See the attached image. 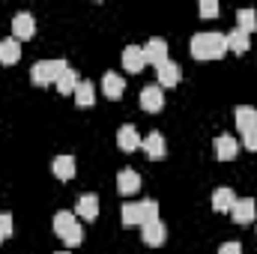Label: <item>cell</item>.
Segmentation results:
<instances>
[{
    "label": "cell",
    "mask_w": 257,
    "mask_h": 254,
    "mask_svg": "<svg viewBox=\"0 0 257 254\" xmlns=\"http://www.w3.org/2000/svg\"><path fill=\"white\" fill-rule=\"evenodd\" d=\"M227 51V39L221 33H197L192 36V57L194 60H218Z\"/></svg>",
    "instance_id": "1"
},
{
    "label": "cell",
    "mask_w": 257,
    "mask_h": 254,
    "mask_svg": "<svg viewBox=\"0 0 257 254\" xmlns=\"http://www.w3.org/2000/svg\"><path fill=\"white\" fill-rule=\"evenodd\" d=\"M159 218V203L156 200H141V203H126L123 206V224L135 227V224H147Z\"/></svg>",
    "instance_id": "2"
},
{
    "label": "cell",
    "mask_w": 257,
    "mask_h": 254,
    "mask_svg": "<svg viewBox=\"0 0 257 254\" xmlns=\"http://www.w3.org/2000/svg\"><path fill=\"white\" fill-rule=\"evenodd\" d=\"M66 69V60H39V63H33L30 69V81L36 84V87H48V84H57V78L63 75Z\"/></svg>",
    "instance_id": "3"
},
{
    "label": "cell",
    "mask_w": 257,
    "mask_h": 254,
    "mask_svg": "<svg viewBox=\"0 0 257 254\" xmlns=\"http://www.w3.org/2000/svg\"><path fill=\"white\" fill-rule=\"evenodd\" d=\"M254 212H257V203L251 197H236L233 206H230V218L236 224H251L254 221Z\"/></svg>",
    "instance_id": "4"
},
{
    "label": "cell",
    "mask_w": 257,
    "mask_h": 254,
    "mask_svg": "<svg viewBox=\"0 0 257 254\" xmlns=\"http://www.w3.org/2000/svg\"><path fill=\"white\" fill-rule=\"evenodd\" d=\"M144 60H147V63H153L156 69H159V66H165V63H168V42H165V39H159V36H153V39L144 45Z\"/></svg>",
    "instance_id": "5"
},
{
    "label": "cell",
    "mask_w": 257,
    "mask_h": 254,
    "mask_svg": "<svg viewBox=\"0 0 257 254\" xmlns=\"http://www.w3.org/2000/svg\"><path fill=\"white\" fill-rule=\"evenodd\" d=\"M33 33H36L33 15H30V12H18V15L12 18V39L24 42V39H33Z\"/></svg>",
    "instance_id": "6"
},
{
    "label": "cell",
    "mask_w": 257,
    "mask_h": 254,
    "mask_svg": "<svg viewBox=\"0 0 257 254\" xmlns=\"http://www.w3.org/2000/svg\"><path fill=\"white\" fill-rule=\"evenodd\" d=\"M141 108L147 111V114H159L162 108H165V93H162V87H144L141 90Z\"/></svg>",
    "instance_id": "7"
},
{
    "label": "cell",
    "mask_w": 257,
    "mask_h": 254,
    "mask_svg": "<svg viewBox=\"0 0 257 254\" xmlns=\"http://www.w3.org/2000/svg\"><path fill=\"white\" fill-rule=\"evenodd\" d=\"M141 230H144V242H147V245H153V248L165 245V239H168V230H165V224H162L159 218H153V221L141 224Z\"/></svg>",
    "instance_id": "8"
},
{
    "label": "cell",
    "mask_w": 257,
    "mask_h": 254,
    "mask_svg": "<svg viewBox=\"0 0 257 254\" xmlns=\"http://www.w3.org/2000/svg\"><path fill=\"white\" fill-rule=\"evenodd\" d=\"M75 215H81L84 221H96L99 218V197L96 194H84L75 200Z\"/></svg>",
    "instance_id": "9"
},
{
    "label": "cell",
    "mask_w": 257,
    "mask_h": 254,
    "mask_svg": "<svg viewBox=\"0 0 257 254\" xmlns=\"http://www.w3.org/2000/svg\"><path fill=\"white\" fill-rule=\"evenodd\" d=\"M141 147H144V150H147V156H150V159H156V162L168 156V147H165V138H162V132H150V135L141 141Z\"/></svg>",
    "instance_id": "10"
},
{
    "label": "cell",
    "mask_w": 257,
    "mask_h": 254,
    "mask_svg": "<svg viewBox=\"0 0 257 254\" xmlns=\"http://www.w3.org/2000/svg\"><path fill=\"white\" fill-rule=\"evenodd\" d=\"M117 191L126 194V197L138 194V191H141V174H135V171H120V174H117Z\"/></svg>",
    "instance_id": "11"
},
{
    "label": "cell",
    "mask_w": 257,
    "mask_h": 254,
    "mask_svg": "<svg viewBox=\"0 0 257 254\" xmlns=\"http://www.w3.org/2000/svg\"><path fill=\"white\" fill-rule=\"evenodd\" d=\"M102 90H105V96H108L111 102H117V99L123 96V90H126V81H123L117 72H105V78H102Z\"/></svg>",
    "instance_id": "12"
},
{
    "label": "cell",
    "mask_w": 257,
    "mask_h": 254,
    "mask_svg": "<svg viewBox=\"0 0 257 254\" xmlns=\"http://www.w3.org/2000/svg\"><path fill=\"white\" fill-rule=\"evenodd\" d=\"M233 117H236V129L245 135V132H251V129H257V108H251V105H239L236 111H233Z\"/></svg>",
    "instance_id": "13"
},
{
    "label": "cell",
    "mask_w": 257,
    "mask_h": 254,
    "mask_svg": "<svg viewBox=\"0 0 257 254\" xmlns=\"http://www.w3.org/2000/svg\"><path fill=\"white\" fill-rule=\"evenodd\" d=\"M236 153H239V144H236L230 135H218V138H215V156H218L221 162L236 159Z\"/></svg>",
    "instance_id": "14"
},
{
    "label": "cell",
    "mask_w": 257,
    "mask_h": 254,
    "mask_svg": "<svg viewBox=\"0 0 257 254\" xmlns=\"http://www.w3.org/2000/svg\"><path fill=\"white\" fill-rule=\"evenodd\" d=\"M21 60V42L18 39H0V63L12 66Z\"/></svg>",
    "instance_id": "15"
},
{
    "label": "cell",
    "mask_w": 257,
    "mask_h": 254,
    "mask_svg": "<svg viewBox=\"0 0 257 254\" xmlns=\"http://www.w3.org/2000/svg\"><path fill=\"white\" fill-rule=\"evenodd\" d=\"M123 66H126V72H141L144 66H147V60H144V48L141 45H128L126 51H123Z\"/></svg>",
    "instance_id": "16"
},
{
    "label": "cell",
    "mask_w": 257,
    "mask_h": 254,
    "mask_svg": "<svg viewBox=\"0 0 257 254\" xmlns=\"http://www.w3.org/2000/svg\"><path fill=\"white\" fill-rule=\"evenodd\" d=\"M180 81H183V69L177 63L168 60L165 66H159V87H177Z\"/></svg>",
    "instance_id": "17"
},
{
    "label": "cell",
    "mask_w": 257,
    "mask_h": 254,
    "mask_svg": "<svg viewBox=\"0 0 257 254\" xmlns=\"http://www.w3.org/2000/svg\"><path fill=\"white\" fill-rule=\"evenodd\" d=\"M75 102H78V108H90L93 102H96V87H93V81H78V87H75Z\"/></svg>",
    "instance_id": "18"
},
{
    "label": "cell",
    "mask_w": 257,
    "mask_h": 254,
    "mask_svg": "<svg viewBox=\"0 0 257 254\" xmlns=\"http://www.w3.org/2000/svg\"><path fill=\"white\" fill-rule=\"evenodd\" d=\"M117 144H120V150H126V153L138 150V147H141V135H138V129L135 126H120V132H117Z\"/></svg>",
    "instance_id": "19"
},
{
    "label": "cell",
    "mask_w": 257,
    "mask_h": 254,
    "mask_svg": "<svg viewBox=\"0 0 257 254\" xmlns=\"http://www.w3.org/2000/svg\"><path fill=\"white\" fill-rule=\"evenodd\" d=\"M233 200H236V194H233V189H227V186L212 191V209H215V212H230Z\"/></svg>",
    "instance_id": "20"
},
{
    "label": "cell",
    "mask_w": 257,
    "mask_h": 254,
    "mask_svg": "<svg viewBox=\"0 0 257 254\" xmlns=\"http://www.w3.org/2000/svg\"><path fill=\"white\" fill-rule=\"evenodd\" d=\"M51 171H54L57 180H72V177H75V159H72V156H57V159L51 162Z\"/></svg>",
    "instance_id": "21"
},
{
    "label": "cell",
    "mask_w": 257,
    "mask_h": 254,
    "mask_svg": "<svg viewBox=\"0 0 257 254\" xmlns=\"http://www.w3.org/2000/svg\"><path fill=\"white\" fill-rule=\"evenodd\" d=\"M224 39H227V51H233V54H245V51L251 48V39H248L242 30H230Z\"/></svg>",
    "instance_id": "22"
},
{
    "label": "cell",
    "mask_w": 257,
    "mask_h": 254,
    "mask_svg": "<svg viewBox=\"0 0 257 254\" xmlns=\"http://www.w3.org/2000/svg\"><path fill=\"white\" fill-rule=\"evenodd\" d=\"M236 30H242L245 36H251L257 30V12L254 9H239L236 12Z\"/></svg>",
    "instance_id": "23"
},
{
    "label": "cell",
    "mask_w": 257,
    "mask_h": 254,
    "mask_svg": "<svg viewBox=\"0 0 257 254\" xmlns=\"http://www.w3.org/2000/svg\"><path fill=\"white\" fill-rule=\"evenodd\" d=\"M78 221H75V212H69V209H60L57 215H54V233L57 236H63L66 230H72Z\"/></svg>",
    "instance_id": "24"
},
{
    "label": "cell",
    "mask_w": 257,
    "mask_h": 254,
    "mask_svg": "<svg viewBox=\"0 0 257 254\" xmlns=\"http://www.w3.org/2000/svg\"><path fill=\"white\" fill-rule=\"evenodd\" d=\"M75 87H78V75H75L72 69H66L63 75L57 78V93L69 96V93H75Z\"/></svg>",
    "instance_id": "25"
},
{
    "label": "cell",
    "mask_w": 257,
    "mask_h": 254,
    "mask_svg": "<svg viewBox=\"0 0 257 254\" xmlns=\"http://www.w3.org/2000/svg\"><path fill=\"white\" fill-rule=\"evenodd\" d=\"M60 239H63V242L69 245V248H75V245H81V242H84V230H81V224H75L72 230H66L63 236H60Z\"/></svg>",
    "instance_id": "26"
},
{
    "label": "cell",
    "mask_w": 257,
    "mask_h": 254,
    "mask_svg": "<svg viewBox=\"0 0 257 254\" xmlns=\"http://www.w3.org/2000/svg\"><path fill=\"white\" fill-rule=\"evenodd\" d=\"M197 12H200V18H215V15H218V3H215V0H203V3L197 6Z\"/></svg>",
    "instance_id": "27"
},
{
    "label": "cell",
    "mask_w": 257,
    "mask_h": 254,
    "mask_svg": "<svg viewBox=\"0 0 257 254\" xmlns=\"http://www.w3.org/2000/svg\"><path fill=\"white\" fill-rule=\"evenodd\" d=\"M12 236V215L9 212H0V242Z\"/></svg>",
    "instance_id": "28"
},
{
    "label": "cell",
    "mask_w": 257,
    "mask_h": 254,
    "mask_svg": "<svg viewBox=\"0 0 257 254\" xmlns=\"http://www.w3.org/2000/svg\"><path fill=\"white\" fill-rule=\"evenodd\" d=\"M242 147H245V150H251V153H257V129H251V132H245V135H242Z\"/></svg>",
    "instance_id": "29"
},
{
    "label": "cell",
    "mask_w": 257,
    "mask_h": 254,
    "mask_svg": "<svg viewBox=\"0 0 257 254\" xmlns=\"http://www.w3.org/2000/svg\"><path fill=\"white\" fill-rule=\"evenodd\" d=\"M218 254H242V245H239V242H224V245L218 248Z\"/></svg>",
    "instance_id": "30"
},
{
    "label": "cell",
    "mask_w": 257,
    "mask_h": 254,
    "mask_svg": "<svg viewBox=\"0 0 257 254\" xmlns=\"http://www.w3.org/2000/svg\"><path fill=\"white\" fill-rule=\"evenodd\" d=\"M57 254H69V251H57Z\"/></svg>",
    "instance_id": "31"
}]
</instances>
